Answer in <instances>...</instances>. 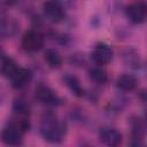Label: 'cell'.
Masks as SVG:
<instances>
[{"mask_svg":"<svg viewBox=\"0 0 147 147\" xmlns=\"http://www.w3.org/2000/svg\"><path fill=\"white\" fill-rule=\"evenodd\" d=\"M88 77H90L91 80H93L96 84H105L107 82V79H108L107 72L102 68H100V67L92 68L88 71Z\"/></svg>","mask_w":147,"mask_h":147,"instance_id":"cell-15","label":"cell"},{"mask_svg":"<svg viewBox=\"0 0 147 147\" xmlns=\"http://www.w3.org/2000/svg\"><path fill=\"white\" fill-rule=\"evenodd\" d=\"M116 85L123 92H131L137 86V79L131 74H123L117 78Z\"/></svg>","mask_w":147,"mask_h":147,"instance_id":"cell-10","label":"cell"},{"mask_svg":"<svg viewBox=\"0 0 147 147\" xmlns=\"http://www.w3.org/2000/svg\"><path fill=\"white\" fill-rule=\"evenodd\" d=\"M64 82H65L67 86L71 90V92L75 95H77V96H83L84 95V90L82 88L78 79L75 76H65Z\"/></svg>","mask_w":147,"mask_h":147,"instance_id":"cell-16","label":"cell"},{"mask_svg":"<svg viewBox=\"0 0 147 147\" xmlns=\"http://www.w3.org/2000/svg\"><path fill=\"white\" fill-rule=\"evenodd\" d=\"M30 127V124L25 117L20 119L18 122H14L8 124L1 133V140L6 145L17 146L21 145L23 141V134Z\"/></svg>","mask_w":147,"mask_h":147,"instance_id":"cell-2","label":"cell"},{"mask_svg":"<svg viewBox=\"0 0 147 147\" xmlns=\"http://www.w3.org/2000/svg\"><path fill=\"white\" fill-rule=\"evenodd\" d=\"M18 31V23L13 18H2L1 22V36L3 38H9L16 34Z\"/></svg>","mask_w":147,"mask_h":147,"instance_id":"cell-12","label":"cell"},{"mask_svg":"<svg viewBox=\"0 0 147 147\" xmlns=\"http://www.w3.org/2000/svg\"><path fill=\"white\" fill-rule=\"evenodd\" d=\"M113 55L114 52L111 49V47L107 44L100 42L98 45H95L94 49L92 51V59L96 64L103 65L109 63L113 60Z\"/></svg>","mask_w":147,"mask_h":147,"instance_id":"cell-7","label":"cell"},{"mask_svg":"<svg viewBox=\"0 0 147 147\" xmlns=\"http://www.w3.org/2000/svg\"><path fill=\"white\" fill-rule=\"evenodd\" d=\"M44 57L47 64L53 69H57L62 65V57L55 49H46Z\"/></svg>","mask_w":147,"mask_h":147,"instance_id":"cell-14","label":"cell"},{"mask_svg":"<svg viewBox=\"0 0 147 147\" xmlns=\"http://www.w3.org/2000/svg\"><path fill=\"white\" fill-rule=\"evenodd\" d=\"M42 11L45 17L53 23L61 22L65 16L64 8L59 0H46L42 3Z\"/></svg>","mask_w":147,"mask_h":147,"instance_id":"cell-3","label":"cell"},{"mask_svg":"<svg viewBox=\"0 0 147 147\" xmlns=\"http://www.w3.org/2000/svg\"><path fill=\"white\" fill-rule=\"evenodd\" d=\"M32 79V72L25 68H17L15 72L10 76V83L14 88H23L29 85Z\"/></svg>","mask_w":147,"mask_h":147,"instance_id":"cell-9","label":"cell"},{"mask_svg":"<svg viewBox=\"0 0 147 147\" xmlns=\"http://www.w3.org/2000/svg\"><path fill=\"white\" fill-rule=\"evenodd\" d=\"M131 127H132V134L137 139H141L147 134V123L145 119L140 117H134L131 121Z\"/></svg>","mask_w":147,"mask_h":147,"instance_id":"cell-11","label":"cell"},{"mask_svg":"<svg viewBox=\"0 0 147 147\" xmlns=\"http://www.w3.org/2000/svg\"><path fill=\"white\" fill-rule=\"evenodd\" d=\"M99 138L102 144L107 146H118L122 142V133L110 126H103L99 131Z\"/></svg>","mask_w":147,"mask_h":147,"instance_id":"cell-8","label":"cell"},{"mask_svg":"<svg viewBox=\"0 0 147 147\" xmlns=\"http://www.w3.org/2000/svg\"><path fill=\"white\" fill-rule=\"evenodd\" d=\"M40 133L46 141L60 142L65 136V125L56 121L54 116L47 115L40 123Z\"/></svg>","mask_w":147,"mask_h":147,"instance_id":"cell-1","label":"cell"},{"mask_svg":"<svg viewBox=\"0 0 147 147\" xmlns=\"http://www.w3.org/2000/svg\"><path fill=\"white\" fill-rule=\"evenodd\" d=\"M22 47L30 53L39 52L44 47V36L34 30L26 31L22 38Z\"/></svg>","mask_w":147,"mask_h":147,"instance_id":"cell-4","label":"cell"},{"mask_svg":"<svg viewBox=\"0 0 147 147\" xmlns=\"http://www.w3.org/2000/svg\"><path fill=\"white\" fill-rule=\"evenodd\" d=\"M13 110L17 116L21 117H26L30 114V106L24 101V100H16L13 105Z\"/></svg>","mask_w":147,"mask_h":147,"instance_id":"cell-17","label":"cell"},{"mask_svg":"<svg viewBox=\"0 0 147 147\" xmlns=\"http://www.w3.org/2000/svg\"><path fill=\"white\" fill-rule=\"evenodd\" d=\"M127 18L134 24H141L147 20V3L144 1H138L130 5L126 8Z\"/></svg>","mask_w":147,"mask_h":147,"instance_id":"cell-6","label":"cell"},{"mask_svg":"<svg viewBox=\"0 0 147 147\" xmlns=\"http://www.w3.org/2000/svg\"><path fill=\"white\" fill-rule=\"evenodd\" d=\"M37 100L45 106H59L61 103V98L47 85H38L36 88Z\"/></svg>","mask_w":147,"mask_h":147,"instance_id":"cell-5","label":"cell"},{"mask_svg":"<svg viewBox=\"0 0 147 147\" xmlns=\"http://www.w3.org/2000/svg\"><path fill=\"white\" fill-rule=\"evenodd\" d=\"M18 67L16 65V62L11 57L6 56V55L1 56V74H2V76L10 78V76L15 72V70Z\"/></svg>","mask_w":147,"mask_h":147,"instance_id":"cell-13","label":"cell"}]
</instances>
